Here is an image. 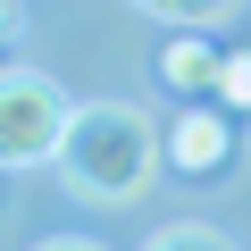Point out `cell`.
I'll return each mask as SVG.
<instances>
[{
    "label": "cell",
    "mask_w": 251,
    "mask_h": 251,
    "mask_svg": "<svg viewBox=\"0 0 251 251\" xmlns=\"http://www.w3.org/2000/svg\"><path fill=\"white\" fill-rule=\"evenodd\" d=\"M75 100L42 75V67H0V168H42L67 143Z\"/></svg>",
    "instance_id": "2"
},
{
    "label": "cell",
    "mask_w": 251,
    "mask_h": 251,
    "mask_svg": "<svg viewBox=\"0 0 251 251\" xmlns=\"http://www.w3.org/2000/svg\"><path fill=\"white\" fill-rule=\"evenodd\" d=\"M159 159H168L176 176H218V168L234 159V117H218V109H184L168 134H159Z\"/></svg>",
    "instance_id": "3"
},
{
    "label": "cell",
    "mask_w": 251,
    "mask_h": 251,
    "mask_svg": "<svg viewBox=\"0 0 251 251\" xmlns=\"http://www.w3.org/2000/svg\"><path fill=\"white\" fill-rule=\"evenodd\" d=\"M50 168L67 176L75 201H92V209H126V201L151 184V168H159V134H151V117H143L134 100H75L67 143H59Z\"/></svg>",
    "instance_id": "1"
},
{
    "label": "cell",
    "mask_w": 251,
    "mask_h": 251,
    "mask_svg": "<svg viewBox=\"0 0 251 251\" xmlns=\"http://www.w3.org/2000/svg\"><path fill=\"white\" fill-rule=\"evenodd\" d=\"M218 100L251 117V50H226V59H218Z\"/></svg>",
    "instance_id": "6"
},
{
    "label": "cell",
    "mask_w": 251,
    "mask_h": 251,
    "mask_svg": "<svg viewBox=\"0 0 251 251\" xmlns=\"http://www.w3.org/2000/svg\"><path fill=\"white\" fill-rule=\"evenodd\" d=\"M218 59H226V50H209L201 34H168V50H159L151 67H159V84H168L176 100H201V92H218Z\"/></svg>",
    "instance_id": "4"
},
{
    "label": "cell",
    "mask_w": 251,
    "mask_h": 251,
    "mask_svg": "<svg viewBox=\"0 0 251 251\" xmlns=\"http://www.w3.org/2000/svg\"><path fill=\"white\" fill-rule=\"evenodd\" d=\"M134 9H143V17H159L168 34H201V25H226L243 0H134Z\"/></svg>",
    "instance_id": "5"
},
{
    "label": "cell",
    "mask_w": 251,
    "mask_h": 251,
    "mask_svg": "<svg viewBox=\"0 0 251 251\" xmlns=\"http://www.w3.org/2000/svg\"><path fill=\"white\" fill-rule=\"evenodd\" d=\"M9 34H17V0H0V50H9Z\"/></svg>",
    "instance_id": "9"
},
{
    "label": "cell",
    "mask_w": 251,
    "mask_h": 251,
    "mask_svg": "<svg viewBox=\"0 0 251 251\" xmlns=\"http://www.w3.org/2000/svg\"><path fill=\"white\" fill-rule=\"evenodd\" d=\"M34 251H109V243H92V234H50V243H34Z\"/></svg>",
    "instance_id": "8"
},
{
    "label": "cell",
    "mask_w": 251,
    "mask_h": 251,
    "mask_svg": "<svg viewBox=\"0 0 251 251\" xmlns=\"http://www.w3.org/2000/svg\"><path fill=\"white\" fill-rule=\"evenodd\" d=\"M143 251H234V243H226L218 226H159Z\"/></svg>",
    "instance_id": "7"
}]
</instances>
